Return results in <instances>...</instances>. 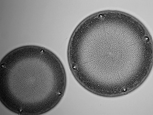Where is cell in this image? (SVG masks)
Returning <instances> with one entry per match:
<instances>
[{
  "instance_id": "1",
  "label": "cell",
  "mask_w": 153,
  "mask_h": 115,
  "mask_svg": "<svg viewBox=\"0 0 153 115\" xmlns=\"http://www.w3.org/2000/svg\"><path fill=\"white\" fill-rule=\"evenodd\" d=\"M70 69L90 92L113 98L132 92L144 82L153 66V42L135 17L106 10L85 18L70 38Z\"/></svg>"
},
{
  "instance_id": "2",
  "label": "cell",
  "mask_w": 153,
  "mask_h": 115,
  "mask_svg": "<svg viewBox=\"0 0 153 115\" xmlns=\"http://www.w3.org/2000/svg\"><path fill=\"white\" fill-rule=\"evenodd\" d=\"M67 76L62 61L43 46L25 45L9 52L0 63V101L19 115H41L61 102Z\"/></svg>"
}]
</instances>
